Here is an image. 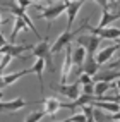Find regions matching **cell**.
<instances>
[{"mask_svg": "<svg viewBox=\"0 0 120 122\" xmlns=\"http://www.w3.org/2000/svg\"><path fill=\"white\" fill-rule=\"evenodd\" d=\"M33 7L39 10V19H46L48 22H52L63 10H67V2H62V4H57V5H52V7H41L38 4H33Z\"/></svg>", "mask_w": 120, "mask_h": 122, "instance_id": "cell-1", "label": "cell"}, {"mask_svg": "<svg viewBox=\"0 0 120 122\" xmlns=\"http://www.w3.org/2000/svg\"><path fill=\"white\" fill-rule=\"evenodd\" d=\"M7 7H9V12H10V14H14L15 17H19V19H22V21H24V24H26V26H28V28H29L31 31H33L34 35H36V38L39 40V41H43L45 38H43V36H41V35H39L38 31H36L34 24H33V21H31V19L28 17L26 10H22V9H21V7H19L17 4H15V2H7Z\"/></svg>", "mask_w": 120, "mask_h": 122, "instance_id": "cell-2", "label": "cell"}, {"mask_svg": "<svg viewBox=\"0 0 120 122\" xmlns=\"http://www.w3.org/2000/svg\"><path fill=\"white\" fill-rule=\"evenodd\" d=\"M77 43L79 46H82L87 55H96V52H98V48L101 45V38L98 36H93V35H82L77 38Z\"/></svg>", "mask_w": 120, "mask_h": 122, "instance_id": "cell-3", "label": "cell"}, {"mask_svg": "<svg viewBox=\"0 0 120 122\" xmlns=\"http://www.w3.org/2000/svg\"><path fill=\"white\" fill-rule=\"evenodd\" d=\"M84 24H86L87 31H91L93 36H98L101 40H120V28H103V29H98L96 26H89L87 22H84Z\"/></svg>", "mask_w": 120, "mask_h": 122, "instance_id": "cell-4", "label": "cell"}, {"mask_svg": "<svg viewBox=\"0 0 120 122\" xmlns=\"http://www.w3.org/2000/svg\"><path fill=\"white\" fill-rule=\"evenodd\" d=\"M50 43H48V38H45L43 41H39L34 48H33V57H36V59H43V60H46V64H48V69L50 71H53V66H52V53H50Z\"/></svg>", "mask_w": 120, "mask_h": 122, "instance_id": "cell-5", "label": "cell"}, {"mask_svg": "<svg viewBox=\"0 0 120 122\" xmlns=\"http://www.w3.org/2000/svg\"><path fill=\"white\" fill-rule=\"evenodd\" d=\"M79 86H81V84L76 81V83H70V84H52L50 88L55 89V91H58L60 95L67 96L69 100L76 102L79 98Z\"/></svg>", "mask_w": 120, "mask_h": 122, "instance_id": "cell-6", "label": "cell"}, {"mask_svg": "<svg viewBox=\"0 0 120 122\" xmlns=\"http://www.w3.org/2000/svg\"><path fill=\"white\" fill-rule=\"evenodd\" d=\"M98 4H100V5L103 7V17H101L100 24H98V26H96L98 29L108 28V24H111L113 21L120 19V14H118V12H110V10H108V4H110V2H106V0H103V2H101V0H100Z\"/></svg>", "mask_w": 120, "mask_h": 122, "instance_id": "cell-7", "label": "cell"}, {"mask_svg": "<svg viewBox=\"0 0 120 122\" xmlns=\"http://www.w3.org/2000/svg\"><path fill=\"white\" fill-rule=\"evenodd\" d=\"M74 35H76V31L72 33V31H63V33L55 40V43L50 46V53L53 55V53H58L62 48H65V46H69V43L74 40Z\"/></svg>", "mask_w": 120, "mask_h": 122, "instance_id": "cell-8", "label": "cell"}, {"mask_svg": "<svg viewBox=\"0 0 120 122\" xmlns=\"http://www.w3.org/2000/svg\"><path fill=\"white\" fill-rule=\"evenodd\" d=\"M31 72H33V67L24 69V71H19V72H14V74H5V76H2V79H0V91L5 89V88H9L14 81H17V79H21V77H24V76H28V74H31Z\"/></svg>", "mask_w": 120, "mask_h": 122, "instance_id": "cell-9", "label": "cell"}, {"mask_svg": "<svg viewBox=\"0 0 120 122\" xmlns=\"http://www.w3.org/2000/svg\"><path fill=\"white\" fill-rule=\"evenodd\" d=\"M26 50H33V45H12V43H7L5 46L0 48V55H10V57H19L22 52Z\"/></svg>", "mask_w": 120, "mask_h": 122, "instance_id": "cell-10", "label": "cell"}, {"mask_svg": "<svg viewBox=\"0 0 120 122\" xmlns=\"http://www.w3.org/2000/svg\"><path fill=\"white\" fill-rule=\"evenodd\" d=\"M70 72H72V48L65 46V60H63V67H62L60 84H67V79H69Z\"/></svg>", "mask_w": 120, "mask_h": 122, "instance_id": "cell-11", "label": "cell"}, {"mask_svg": "<svg viewBox=\"0 0 120 122\" xmlns=\"http://www.w3.org/2000/svg\"><path fill=\"white\" fill-rule=\"evenodd\" d=\"M118 50V46L117 45H111V46H108V48H103V50H98L96 52V55H94V60L98 62V66L101 67L103 64H108V60L113 57V53Z\"/></svg>", "mask_w": 120, "mask_h": 122, "instance_id": "cell-12", "label": "cell"}, {"mask_svg": "<svg viewBox=\"0 0 120 122\" xmlns=\"http://www.w3.org/2000/svg\"><path fill=\"white\" fill-rule=\"evenodd\" d=\"M82 4H84L82 0H79V2H69V0H67V29L65 31H72L70 29L72 22H74V19H76L79 9L82 7Z\"/></svg>", "mask_w": 120, "mask_h": 122, "instance_id": "cell-13", "label": "cell"}, {"mask_svg": "<svg viewBox=\"0 0 120 122\" xmlns=\"http://www.w3.org/2000/svg\"><path fill=\"white\" fill-rule=\"evenodd\" d=\"M43 110L46 115H53L55 112H58L60 108H67V103H62L57 98H43Z\"/></svg>", "mask_w": 120, "mask_h": 122, "instance_id": "cell-14", "label": "cell"}, {"mask_svg": "<svg viewBox=\"0 0 120 122\" xmlns=\"http://www.w3.org/2000/svg\"><path fill=\"white\" fill-rule=\"evenodd\" d=\"M28 102H24L22 98H14L10 102H0V112H15V110H19L22 107H26Z\"/></svg>", "mask_w": 120, "mask_h": 122, "instance_id": "cell-15", "label": "cell"}, {"mask_svg": "<svg viewBox=\"0 0 120 122\" xmlns=\"http://www.w3.org/2000/svg\"><path fill=\"white\" fill-rule=\"evenodd\" d=\"M82 72L87 76H96L100 72V66H98V62L94 60V55H87L86 57V60H84V66H82Z\"/></svg>", "mask_w": 120, "mask_h": 122, "instance_id": "cell-16", "label": "cell"}, {"mask_svg": "<svg viewBox=\"0 0 120 122\" xmlns=\"http://www.w3.org/2000/svg\"><path fill=\"white\" fill-rule=\"evenodd\" d=\"M84 60H86V50L82 46H76V50L72 52V67L76 66V69H81L82 71Z\"/></svg>", "mask_w": 120, "mask_h": 122, "instance_id": "cell-17", "label": "cell"}, {"mask_svg": "<svg viewBox=\"0 0 120 122\" xmlns=\"http://www.w3.org/2000/svg\"><path fill=\"white\" fill-rule=\"evenodd\" d=\"M94 79H96V83L98 81H103V83H115L117 79H120V71H106V72H98V74L94 76Z\"/></svg>", "mask_w": 120, "mask_h": 122, "instance_id": "cell-18", "label": "cell"}, {"mask_svg": "<svg viewBox=\"0 0 120 122\" xmlns=\"http://www.w3.org/2000/svg\"><path fill=\"white\" fill-rule=\"evenodd\" d=\"M91 107H98L110 113H120V103H113V102H93Z\"/></svg>", "mask_w": 120, "mask_h": 122, "instance_id": "cell-19", "label": "cell"}, {"mask_svg": "<svg viewBox=\"0 0 120 122\" xmlns=\"http://www.w3.org/2000/svg\"><path fill=\"white\" fill-rule=\"evenodd\" d=\"M43 69H45V60L43 59H38L33 66V72L38 76V81H39V91L41 95L45 93V86H43Z\"/></svg>", "mask_w": 120, "mask_h": 122, "instance_id": "cell-20", "label": "cell"}, {"mask_svg": "<svg viewBox=\"0 0 120 122\" xmlns=\"http://www.w3.org/2000/svg\"><path fill=\"white\" fill-rule=\"evenodd\" d=\"M110 88H113V84H110V83H103V81H98V83H94V96H96V98H101V96H105V93L108 91Z\"/></svg>", "mask_w": 120, "mask_h": 122, "instance_id": "cell-21", "label": "cell"}, {"mask_svg": "<svg viewBox=\"0 0 120 122\" xmlns=\"http://www.w3.org/2000/svg\"><path fill=\"white\" fill-rule=\"evenodd\" d=\"M26 28H28V26L24 24V21H22V19L15 17V22H14V29H12V35H10V43H12V45H14V41H15V38H17L19 31L26 29Z\"/></svg>", "mask_w": 120, "mask_h": 122, "instance_id": "cell-22", "label": "cell"}, {"mask_svg": "<svg viewBox=\"0 0 120 122\" xmlns=\"http://www.w3.org/2000/svg\"><path fill=\"white\" fill-rule=\"evenodd\" d=\"M45 115H46V113H45V110H38V112L29 113V115L26 117V120H24V122H39V120H41Z\"/></svg>", "mask_w": 120, "mask_h": 122, "instance_id": "cell-23", "label": "cell"}, {"mask_svg": "<svg viewBox=\"0 0 120 122\" xmlns=\"http://www.w3.org/2000/svg\"><path fill=\"white\" fill-rule=\"evenodd\" d=\"M82 93L87 95V96H94V83L84 84V86H82Z\"/></svg>", "mask_w": 120, "mask_h": 122, "instance_id": "cell-24", "label": "cell"}, {"mask_svg": "<svg viewBox=\"0 0 120 122\" xmlns=\"http://www.w3.org/2000/svg\"><path fill=\"white\" fill-rule=\"evenodd\" d=\"M77 83L81 84V86H84V84H89V83H93V81H91V76H87V74H84V72H82V74L79 76Z\"/></svg>", "mask_w": 120, "mask_h": 122, "instance_id": "cell-25", "label": "cell"}, {"mask_svg": "<svg viewBox=\"0 0 120 122\" xmlns=\"http://www.w3.org/2000/svg\"><path fill=\"white\" fill-rule=\"evenodd\" d=\"M67 122H87V120H86V117L82 115V113H77V115H74V117H69Z\"/></svg>", "mask_w": 120, "mask_h": 122, "instance_id": "cell-26", "label": "cell"}, {"mask_svg": "<svg viewBox=\"0 0 120 122\" xmlns=\"http://www.w3.org/2000/svg\"><path fill=\"white\" fill-rule=\"evenodd\" d=\"M108 71H120V59L118 60H115V62H111V64H108Z\"/></svg>", "mask_w": 120, "mask_h": 122, "instance_id": "cell-27", "label": "cell"}, {"mask_svg": "<svg viewBox=\"0 0 120 122\" xmlns=\"http://www.w3.org/2000/svg\"><path fill=\"white\" fill-rule=\"evenodd\" d=\"M15 4H17L22 10H24V9H28L29 5H33V2H29V0H19V2H15Z\"/></svg>", "mask_w": 120, "mask_h": 122, "instance_id": "cell-28", "label": "cell"}, {"mask_svg": "<svg viewBox=\"0 0 120 122\" xmlns=\"http://www.w3.org/2000/svg\"><path fill=\"white\" fill-rule=\"evenodd\" d=\"M5 45H7V40H5V36H2V33H0V48L5 46Z\"/></svg>", "mask_w": 120, "mask_h": 122, "instance_id": "cell-29", "label": "cell"}, {"mask_svg": "<svg viewBox=\"0 0 120 122\" xmlns=\"http://www.w3.org/2000/svg\"><path fill=\"white\" fill-rule=\"evenodd\" d=\"M111 84H113V86H115L117 89H120V79H117V81H115V83H111Z\"/></svg>", "mask_w": 120, "mask_h": 122, "instance_id": "cell-30", "label": "cell"}, {"mask_svg": "<svg viewBox=\"0 0 120 122\" xmlns=\"http://www.w3.org/2000/svg\"><path fill=\"white\" fill-rule=\"evenodd\" d=\"M117 46H118V50H120V40H117V43H115Z\"/></svg>", "mask_w": 120, "mask_h": 122, "instance_id": "cell-31", "label": "cell"}, {"mask_svg": "<svg viewBox=\"0 0 120 122\" xmlns=\"http://www.w3.org/2000/svg\"><path fill=\"white\" fill-rule=\"evenodd\" d=\"M117 5H118V14H120V2H115Z\"/></svg>", "mask_w": 120, "mask_h": 122, "instance_id": "cell-32", "label": "cell"}, {"mask_svg": "<svg viewBox=\"0 0 120 122\" xmlns=\"http://www.w3.org/2000/svg\"><path fill=\"white\" fill-rule=\"evenodd\" d=\"M0 102H2V91H0Z\"/></svg>", "mask_w": 120, "mask_h": 122, "instance_id": "cell-33", "label": "cell"}, {"mask_svg": "<svg viewBox=\"0 0 120 122\" xmlns=\"http://www.w3.org/2000/svg\"><path fill=\"white\" fill-rule=\"evenodd\" d=\"M2 21H4V19H2V15H0V24H2Z\"/></svg>", "mask_w": 120, "mask_h": 122, "instance_id": "cell-34", "label": "cell"}, {"mask_svg": "<svg viewBox=\"0 0 120 122\" xmlns=\"http://www.w3.org/2000/svg\"><path fill=\"white\" fill-rule=\"evenodd\" d=\"M65 122H67V120H65Z\"/></svg>", "mask_w": 120, "mask_h": 122, "instance_id": "cell-35", "label": "cell"}]
</instances>
